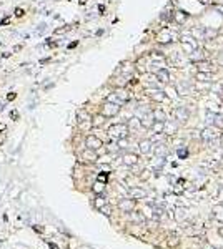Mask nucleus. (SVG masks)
I'll return each instance as SVG.
<instances>
[{
  "mask_svg": "<svg viewBox=\"0 0 223 249\" xmlns=\"http://www.w3.org/2000/svg\"><path fill=\"white\" fill-rule=\"evenodd\" d=\"M108 133H110V136H113V138H122V136L127 135V126L125 124H113V126H110Z\"/></svg>",
  "mask_w": 223,
  "mask_h": 249,
  "instance_id": "nucleus-1",
  "label": "nucleus"
},
{
  "mask_svg": "<svg viewBox=\"0 0 223 249\" xmlns=\"http://www.w3.org/2000/svg\"><path fill=\"white\" fill-rule=\"evenodd\" d=\"M87 146H88V149H97L102 146V141L97 138V136H87Z\"/></svg>",
  "mask_w": 223,
  "mask_h": 249,
  "instance_id": "nucleus-2",
  "label": "nucleus"
},
{
  "mask_svg": "<svg viewBox=\"0 0 223 249\" xmlns=\"http://www.w3.org/2000/svg\"><path fill=\"white\" fill-rule=\"evenodd\" d=\"M117 111H118V106H117V105L107 103L103 106V115H107V116H113V115H117Z\"/></svg>",
  "mask_w": 223,
  "mask_h": 249,
  "instance_id": "nucleus-3",
  "label": "nucleus"
},
{
  "mask_svg": "<svg viewBox=\"0 0 223 249\" xmlns=\"http://www.w3.org/2000/svg\"><path fill=\"white\" fill-rule=\"evenodd\" d=\"M133 206H135V201H122V203H120V208H122V209H125V211H130V209H133Z\"/></svg>",
  "mask_w": 223,
  "mask_h": 249,
  "instance_id": "nucleus-4",
  "label": "nucleus"
},
{
  "mask_svg": "<svg viewBox=\"0 0 223 249\" xmlns=\"http://www.w3.org/2000/svg\"><path fill=\"white\" fill-rule=\"evenodd\" d=\"M132 196H135V198H145L147 193L142 191V189H132Z\"/></svg>",
  "mask_w": 223,
  "mask_h": 249,
  "instance_id": "nucleus-5",
  "label": "nucleus"
},
{
  "mask_svg": "<svg viewBox=\"0 0 223 249\" xmlns=\"http://www.w3.org/2000/svg\"><path fill=\"white\" fill-rule=\"evenodd\" d=\"M105 204H107V199H103V198H97L95 199V206H97L98 209H102Z\"/></svg>",
  "mask_w": 223,
  "mask_h": 249,
  "instance_id": "nucleus-6",
  "label": "nucleus"
},
{
  "mask_svg": "<svg viewBox=\"0 0 223 249\" xmlns=\"http://www.w3.org/2000/svg\"><path fill=\"white\" fill-rule=\"evenodd\" d=\"M135 160H137V156H135V154H127V156L123 158V161H125L127 164H133V163H135Z\"/></svg>",
  "mask_w": 223,
  "mask_h": 249,
  "instance_id": "nucleus-7",
  "label": "nucleus"
},
{
  "mask_svg": "<svg viewBox=\"0 0 223 249\" xmlns=\"http://www.w3.org/2000/svg\"><path fill=\"white\" fill-rule=\"evenodd\" d=\"M93 191H95V193H102V191H103V183H95Z\"/></svg>",
  "mask_w": 223,
  "mask_h": 249,
  "instance_id": "nucleus-8",
  "label": "nucleus"
},
{
  "mask_svg": "<svg viewBox=\"0 0 223 249\" xmlns=\"http://www.w3.org/2000/svg\"><path fill=\"white\" fill-rule=\"evenodd\" d=\"M158 76L162 78V82H166V80H168V73H166V71H160Z\"/></svg>",
  "mask_w": 223,
  "mask_h": 249,
  "instance_id": "nucleus-9",
  "label": "nucleus"
},
{
  "mask_svg": "<svg viewBox=\"0 0 223 249\" xmlns=\"http://www.w3.org/2000/svg\"><path fill=\"white\" fill-rule=\"evenodd\" d=\"M142 151H143V153H147V151H148V143L147 141L142 143Z\"/></svg>",
  "mask_w": 223,
  "mask_h": 249,
  "instance_id": "nucleus-10",
  "label": "nucleus"
},
{
  "mask_svg": "<svg viewBox=\"0 0 223 249\" xmlns=\"http://www.w3.org/2000/svg\"><path fill=\"white\" fill-rule=\"evenodd\" d=\"M15 98H17V93H8L7 100H15Z\"/></svg>",
  "mask_w": 223,
  "mask_h": 249,
  "instance_id": "nucleus-11",
  "label": "nucleus"
},
{
  "mask_svg": "<svg viewBox=\"0 0 223 249\" xmlns=\"http://www.w3.org/2000/svg\"><path fill=\"white\" fill-rule=\"evenodd\" d=\"M10 116H12V120H17V118H18V111H12Z\"/></svg>",
  "mask_w": 223,
  "mask_h": 249,
  "instance_id": "nucleus-12",
  "label": "nucleus"
},
{
  "mask_svg": "<svg viewBox=\"0 0 223 249\" xmlns=\"http://www.w3.org/2000/svg\"><path fill=\"white\" fill-rule=\"evenodd\" d=\"M15 15H17V17H22V15H23V10H22V8H17V10H15Z\"/></svg>",
  "mask_w": 223,
  "mask_h": 249,
  "instance_id": "nucleus-13",
  "label": "nucleus"
},
{
  "mask_svg": "<svg viewBox=\"0 0 223 249\" xmlns=\"http://www.w3.org/2000/svg\"><path fill=\"white\" fill-rule=\"evenodd\" d=\"M33 229H35L37 232H43V228H42V226H33Z\"/></svg>",
  "mask_w": 223,
  "mask_h": 249,
  "instance_id": "nucleus-14",
  "label": "nucleus"
},
{
  "mask_svg": "<svg viewBox=\"0 0 223 249\" xmlns=\"http://www.w3.org/2000/svg\"><path fill=\"white\" fill-rule=\"evenodd\" d=\"M48 246H50V249H58V246L53 244V242H48Z\"/></svg>",
  "mask_w": 223,
  "mask_h": 249,
  "instance_id": "nucleus-15",
  "label": "nucleus"
},
{
  "mask_svg": "<svg viewBox=\"0 0 223 249\" xmlns=\"http://www.w3.org/2000/svg\"><path fill=\"white\" fill-rule=\"evenodd\" d=\"M5 130V124H0V131H4Z\"/></svg>",
  "mask_w": 223,
  "mask_h": 249,
  "instance_id": "nucleus-16",
  "label": "nucleus"
}]
</instances>
